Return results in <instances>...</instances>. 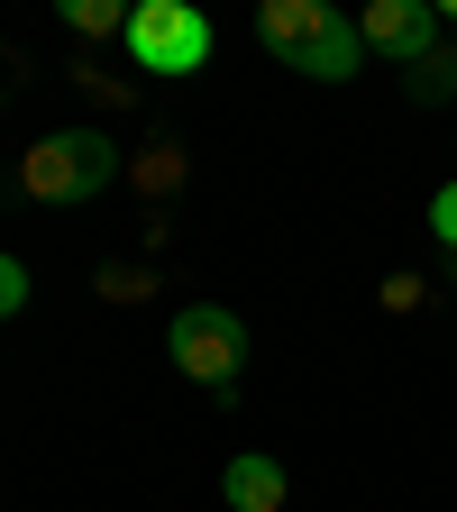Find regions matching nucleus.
Returning <instances> with one entry per match:
<instances>
[{
	"label": "nucleus",
	"instance_id": "obj_1",
	"mask_svg": "<svg viewBox=\"0 0 457 512\" xmlns=\"http://www.w3.org/2000/svg\"><path fill=\"white\" fill-rule=\"evenodd\" d=\"M256 37H266V55L284 74H302V83H348L357 55H366L357 19H339L330 0H266V10H256Z\"/></svg>",
	"mask_w": 457,
	"mask_h": 512
},
{
	"label": "nucleus",
	"instance_id": "obj_2",
	"mask_svg": "<svg viewBox=\"0 0 457 512\" xmlns=\"http://www.w3.org/2000/svg\"><path fill=\"white\" fill-rule=\"evenodd\" d=\"M110 183H119V147L101 138V128H55V138H37L19 156V192L28 202H55V211L101 202Z\"/></svg>",
	"mask_w": 457,
	"mask_h": 512
},
{
	"label": "nucleus",
	"instance_id": "obj_3",
	"mask_svg": "<svg viewBox=\"0 0 457 512\" xmlns=\"http://www.w3.org/2000/svg\"><path fill=\"white\" fill-rule=\"evenodd\" d=\"M165 348H174V366H183L192 384H211V394L229 403V394H238V366H247V320H238L229 302H183L174 330H165Z\"/></svg>",
	"mask_w": 457,
	"mask_h": 512
},
{
	"label": "nucleus",
	"instance_id": "obj_4",
	"mask_svg": "<svg viewBox=\"0 0 457 512\" xmlns=\"http://www.w3.org/2000/svg\"><path fill=\"white\" fill-rule=\"evenodd\" d=\"M128 55H138V74H202L211 64V19L192 0H138L128 10Z\"/></svg>",
	"mask_w": 457,
	"mask_h": 512
},
{
	"label": "nucleus",
	"instance_id": "obj_5",
	"mask_svg": "<svg viewBox=\"0 0 457 512\" xmlns=\"http://www.w3.org/2000/svg\"><path fill=\"white\" fill-rule=\"evenodd\" d=\"M357 37L384 46V55H403V64H421V55H439V10L430 0H375V10L357 19Z\"/></svg>",
	"mask_w": 457,
	"mask_h": 512
},
{
	"label": "nucleus",
	"instance_id": "obj_6",
	"mask_svg": "<svg viewBox=\"0 0 457 512\" xmlns=\"http://www.w3.org/2000/svg\"><path fill=\"white\" fill-rule=\"evenodd\" d=\"M220 494H229V512H284V503H293V476H284V458L247 448V458H229Z\"/></svg>",
	"mask_w": 457,
	"mask_h": 512
},
{
	"label": "nucleus",
	"instance_id": "obj_7",
	"mask_svg": "<svg viewBox=\"0 0 457 512\" xmlns=\"http://www.w3.org/2000/svg\"><path fill=\"white\" fill-rule=\"evenodd\" d=\"M64 19H74L83 37H128V10H119V0H64Z\"/></svg>",
	"mask_w": 457,
	"mask_h": 512
},
{
	"label": "nucleus",
	"instance_id": "obj_8",
	"mask_svg": "<svg viewBox=\"0 0 457 512\" xmlns=\"http://www.w3.org/2000/svg\"><path fill=\"white\" fill-rule=\"evenodd\" d=\"M448 83H457V55H421V64H412V101H421V110H439Z\"/></svg>",
	"mask_w": 457,
	"mask_h": 512
},
{
	"label": "nucleus",
	"instance_id": "obj_9",
	"mask_svg": "<svg viewBox=\"0 0 457 512\" xmlns=\"http://www.w3.org/2000/svg\"><path fill=\"white\" fill-rule=\"evenodd\" d=\"M375 302H384V311H421V302H430V284H421V275H384V293H375Z\"/></svg>",
	"mask_w": 457,
	"mask_h": 512
},
{
	"label": "nucleus",
	"instance_id": "obj_10",
	"mask_svg": "<svg viewBox=\"0 0 457 512\" xmlns=\"http://www.w3.org/2000/svg\"><path fill=\"white\" fill-rule=\"evenodd\" d=\"M430 229H439V247L457 256V183H439V192H430Z\"/></svg>",
	"mask_w": 457,
	"mask_h": 512
},
{
	"label": "nucleus",
	"instance_id": "obj_11",
	"mask_svg": "<svg viewBox=\"0 0 457 512\" xmlns=\"http://www.w3.org/2000/svg\"><path fill=\"white\" fill-rule=\"evenodd\" d=\"M19 302H28V266H19V256H10V247H0V320H10Z\"/></svg>",
	"mask_w": 457,
	"mask_h": 512
}]
</instances>
